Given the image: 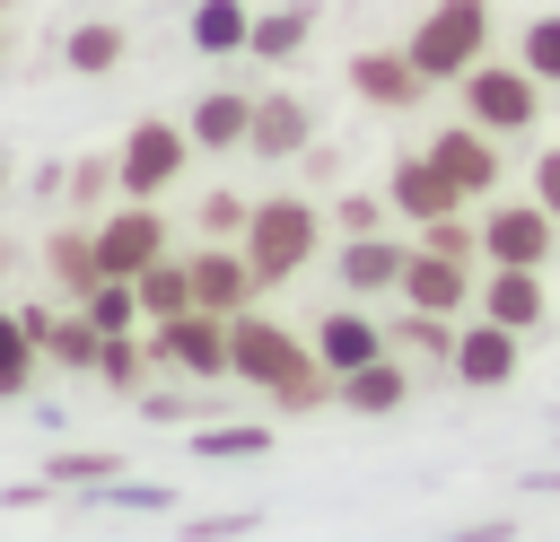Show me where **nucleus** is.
Instances as JSON below:
<instances>
[{
	"mask_svg": "<svg viewBox=\"0 0 560 542\" xmlns=\"http://www.w3.org/2000/svg\"><path fill=\"white\" fill-rule=\"evenodd\" d=\"M402 254H411V245H394L385 227H368V236H341V262H332V280H341L350 297H385V288L402 280Z\"/></svg>",
	"mask_w": 560,
	"mask_h": 542,
	"instance_id": "f3484780",
	"label": "nucleus"
},
{
	"mask_svg": "<svg viewBox=\"0 0 560 542\" xmlns=\"http://www.w3.org/2000/svg\"><path fill=\"white\" fill-rule=\"evenodd\" d=\"M490 35H499V9H490V0H429L402 52H411L420 79L438 87V79H464L472 61H490Z\"/></svg>",
	"mask_w": 560,
	"mask_h": 542,
	"instance_id": "f03ea898",
	"label": "nucleus"
},
{
	"mask_svg": "<svg viewBox=\"0 0 560 542\" xmlns=\"http://www.w3.org/2000/svg\"><path fill=\"white\" fill-rule=\"evenodd\" d=\"M201 227H210V236H245V201H236V192H210V201H201Z\"/></svg>",
	"mask_w": 560,
	"mask_h": 542,
	"instance_id": "7c9ffc66",
	"label": "nucleus"
},
{
	"mask_svg": "<svg viewBox=\"0 0 560 542\" xmlns=\"http://www.w3.org/2000/svg\"><path fill=\"white\" fill-rule=\"evenodd\" d=\"M228 376H245V385H262L280 411H306V402H324L332 393V367L315 358V341H298L289 323H271V315H228Z\"/></svg>",
	"mask_w": 560,
	"mask_h": 542,
	"instance_id": "f257e3e1",
	"label": "nucleus"
},
{
	"mask_svg": "<svg viewBox=\"0 0 560 542\" xmlns=\"http://www.w3.org/2000/svg\"><path fill=\"white\" fill-rule=\"evenodd\" d=\"M245 149H254V157H306V149H315V105H306V96H289V87L254 96Z\"/></svg>",
	"mask_w": 560,
	"mask_h": 542,
	"instance_id": "ddd939ff",
	"label": "nucleus"
},
{
	"mask_svg": "<svg viewBox=\"0 0 560 542\" xmlns=\"http://www.w3.org/2000/svg\"><path fill=\"white\" fill-rule=\"evenodd\" d=\"M184 157H192V131H184V122H131V140H122V157H114V184H122L131 201H158V192L184 175Z\"/></svg>",
	"mask_w": 560,
	"mask_h": 542,
	"instance_id": "39448f33",
	"label": "nucleus"
},
{
	"mask_svg": "<svg viewBox=\"0 0 560 542\" xmlns=\"http://www.w3.org/2000/svg\"><path fill=\"white\" fill-rule=\"evenodd\" d=\"M79 306H88V323H96V332H131V323H140V288H131V280H114V271H105Z\"/></svg>",
	"mask_w": 560,
	"mask_h": 542,
	"instance_id": "b1692460",
	"label": "nucleus"
},
{
	"mask_svg": "<svg viewBox=\"0 0 560 542\" xmlns=\"http://www.w3.org/2000/svg\"><path fill=\"white\" fill-rule=\"evenodd\" d=\"M385 350H394V332H385V323H368L359 306L315 315V358H324L332 376H350V367H368V358H385Z\"/></svg>",
	"mask_w": 560,
	"mask_h": 542,
	"instance_id": "dca6fc26",
	"label": "nucleus"
},
{
	"mask_svg": "<svg viewBox=\"0 0 560 542\" xmlns=\"http://www.w3.org/2000/svg\"><path fill=\"white\" fill-rule=\"evenodd\" d=\"M332 393H341L350 411H368V420H376V411H402V402H411V367H402V358L385 350V358H368V367L332 376Z\"/></svg>",
	"mask_w": 560,
	"mask_h": 542,
	"instance_id": "6ab92c4d",
	"label": "nucleus"
},
{
	"mask_svg": "<svg viewBox=\"0 0 560 542\" xmlns=\"http://www.w3.org/2000/svg\"><path fill=\"white\" fill-rule=\"evenodd\" d=\"M516 61L542 79V87H560V9H542V17H525V35H516Z\"/></svg>",
	"mask_w": 560,
	"mask_h": 542,
	"instance_id": "393cba45",
	"label": "nucleus"
},
{
	"mask_svg": "<svg viewBox=\"0 0 560 542\" xmlns=\"http://www.w3.org/2000/svg\"><path fill=\"white\" fill-rule=\"evenodd\" d=\"M385 219H394V201H376V192H341V201H332V227H341V236H368V227H385Z\"/></svg>",
	"mask_w": 560,
	"mask_h": 542,
	"instance_id": "c756f323",
	"label": "nucleus"
},
{
	"mask_svg": "<svg viewBox=\"0 0 560 542\" xmlns=\"http://www.w3.org/2000/svg\"><path fill=\"white\" fill-rule=\"evenodd\" d=\"M534 201L560 219V149H542V157H534Z\"/></svg>",
	"mask_w": 560,
	"mask_h": 542,
	"instance_id": "473e14b6",
	"label": "nucleus"
},
{
	"mask_svg": "<svg viewBox=\"0 0 560 542\" xmlns=\"http://www.w3.org/2000/svg\"><path fill=\"white\" fill-rule=\"evenodd\" d=\"M245 122H254V96L245 87H210L184 131H192V149H245Z\"/></svg>",
	"mask_w": 560,
	"mask_h": 542,
	"instance_id": "aec40b11",
	"label": "nucleus"
},
{
	"mask_svg": "<svg viewBox=\"0 0 560 542\" xmlns=\"http://www.w3.org/2000/svg\"><path fill=\"white\" fill-rule=\"evenodd\" d=\"M385 201H394V219H411V227H429V219H455V210H472L464 192H455V175L429 157V149H402L394 157V175H385Z\"/></svg>",
	"mask_w": 560,
	"mask_h": 542,
	"instance_id": "1a4fd4ad",
	"label": "nucleus"
},
{
	"mask_svg": "<svg viewBox=\"0 0 560 542\" xmlns=\"http://www.w3.org/2000/svg\"><path fill=\"white\" fill-rule=\"evenodd\" d=\"M350 87H359L368 105H385V114H411V105L429 96V79H420L411 52H359V61H350Z\"/></svg>",
	"mask_w": 560,
	"mask_h": 542,
	"instance_id": "a211bd4d",
	"label": "nucleus"
},
{
	"mask_svg": "<svg viewBox=\"0 0 560 542\" xmlns=\"http://www.w3.org/2000/svg\"><path fill=\"white\" fill-rule=\"evenodd\" d=\"M245 35H254V9L245 0H201L192 9V44L201 52H245Z\"/></svg>",
	"mask_w": 560,
	"mask_h": 542,
	"instance_id": "4be33fe9",
	"label": "nucleus"
},
{
	"mask_svg": "<svg viewBox=\"0 0 560 542\" xmlns=\"http://www.w3.org/2000/svg\"><path fill=\"white\" fill-rule=\"evenodd\" d=\"M35 376V332H26V315H0V393H18Z\"/></svg>",
	"mask_w": 560,
	"mask_h": 542,
	"instance_id": "bb28decb",
	"label": "nucleus"
},
{
	"mask_svg": "<svg viewBox=\"0 0 560 542\" xmlns=\"http://www.w3.org/2000/svg\"><path fill=\"white\" fill-rule=\"evenodd\" d=\"M158 254H166V219H158V201H122L114 219H96V262H105L114 280L149 271Z\"/></svg>",
	"mask_w": 560,
	"mask_h": 542,
	"instance_id": "9b49d317",
	"label": "nucleus"
},
{
	"mask_svg": "<svg viewBox=\"0 0 560 542\" xmlns=\"http://www.w3.org/2000/svg\"><path fill=\"white\" fill-rule=\"evenodd\" d=\"M184 271H192V306H210V315H245V306H254V288H262V280H254V262H245V254H228V245H201Z\"/></svg>",
	"mask_w": 560,
	"mask_h": 542,
	"instance_id": "2eb2a0df",
	"label": "nucleus"
},
{
	"mask_svg": "<svg viewBox=\"0 0 560 542\" xmlns=\"http://www.w3.org/2000/svg\"><path fill=\"white\" fill-rule=\"evenodd\" d=\"M114 61H122V26H105V17H96V26H79V35H70V70H88V79H96V70H114Z\"/></svg>",
	"mask_w": 560,
	"mask_h": 542,
	"instance_id": "cd10ccee",
	"label": "nucleus"
},
{
	"mask_svg": "<svg viewBox=\"0 0 560 542\" xmlns=\"http://www.w3.org/2000/svg\"><path fill=\"white\" fill-rule=\"evenodd\" d=\"M446 367H455V385H508L525 367V332L472 306V323H455V358Z\"/></svg>",
	"mask_w": 560,
	"mask_h": 542,
	"instance_id": "9d476101",
	"label": "nucleus"
},
{
	"mask_svg": "<svg viewBox=\"0 0 560 542\" xmlns=\"http://www.w3.org/2000/svg\"><path fill=\"white\" fill-rule=\"evenodd\" d=\"M429 157L455 175V192H464V201H490V192H499V166H508V157H499V140H490L481 122H446V131L429 140Z\"/></svg>",
	"mask_w": 560,
	"mask_h": 542,
	"instance_id": "f8f14e48",
	"label": "nucleus"
},
{
	"mask_svg": "<svg viewBox=\"0 0 560 542\" xmlns=\"http://www.w3.org/2000/svg\"><path fill=\"white\" fill-rule=\"evenodd\" d=\"M455 96H464V122H481L490 140H525V131H542V79L525 70V61H472L464 79H455Z\"/></svg>",
	"mask_w": 560,
	"mask_h": 542,
	"instance_id": "7ed1b4c3",
	"label": "nucleus"
},
{
	"mask_svg": "<svg viewBox=\"0 0 560 542\" xmlns=\"http://www.w3.org/2000/svg\"><path fill=\"white\" fill-rule=\"evenodd\" d=\"M472 306H481V315H499V323H516V332H534V323L551 315V288H542V271H534V262H490V280L472 288Z\"/></svg>",
	"mask_w": 560,
	"mask_h": 542,
	"instance_id": "4468645a",
	"label": "nucleus"
},
{
	"mask_svg": "<svg viewBox=\"0 0 560 542\" xmlns=\"http://www.w3.org/2000/svg\"><path fill=\"white\" fill-rule=\"evenodd\" d=\"M472 254H446V245H411L402 254V280H394V297L402 306H429V315H464L472 306Z\"/></svg>",
	"mask_w": 560,
	"mask_h": 542,
	"instance_id": "0eeeda50",
	"label": "nucleus"
},
{
	"mask_svg": "<svg viewBox=\"0 0 560 542\" xmlns=\"http://www.w3.org/2000/svg\"><path fill=\"white\" fill-rule=\"evenodd\" d=\"M149 358L158 367H184V376H228V315L184 306V315L149 323Z\"/></svg>",
	"mask_w": 560,
	"mask_h": 542,
	"instance_id": "6e6552de",
	"label": "nucleus"
},
{
	"mask_svg": "<svg viewBox=\"0 0 560 542\" xmlns=\"http://www.w3.org/2000/svg\"><path fill=\"white\" fill-rule=\"evenodd\" d=\"M306 35H315V9H262V17H254V35H245V52H262V61H289Z\"/></svg>",
	"mask_w": 560,
	"mask_h": 542,
	"instance_id": "5701e85b",
	"label": "nucleus"
},
{
	"mask_svg": "<svg viewBox=\"0 0 560 542\" xmlns=\"http://www.w3.org/2000/svg\"><path fill=\"white\" fill-rule=\"evenodd\" d=\"M472 236H481V262H551L560 254V219L542 210V201H490V219H472Z\"/></svg>",
	"mask_w": 560,
	"mask_h": 542,
	"instance_id": "423d86ee",
	"label": "nucleus"
},
{
	"mask_svg": "<svg viewBox=\"0 0 560 542\" xmlns=\"http://www.w3.org/2000/svg\"><path fill=\"white\" fill-rule=\"evenodd\" d=\"M315 245H324V210H315V201L280 192V201H254V210H245V262H254L262 288L298 280V271L315 262Z\"/></svg>",
	"mask_w": 560,
	"mask_h": 542,
	"instance_id": "20e7f679",
	"label": "nucleus"
},
{
	"mask_svg": "<svg viewBox=\"0 0 560 542\" xmlns=\"http://www.w3.org/2000/svg\"><path fill=\"white\" fill-rule=\"evenodd\" d=\"M394 350H420V358H455V315H429V306H411V315H402V332H394Z\"/></svg>",
	"mask_w": 560,
	"mask_h": 542,
	"instance_id": "a878e982",
	"label": "nucleus"
},
{
	"mask_svg": "<svg viewBox=\"0 0 560 542\" xmlns=\"http://www.w3.org/2000/svg\"><path fill=\"white\" fill-rule=\"evenodd\" d=\"M140 367H149V341H131V332H105L96 341V376L105 385H140Z\"/></svg>",
	"mask_w": 560,
	"mask_h": 542,
	"instance_id": "c85d7f7f",
	"label": "nucleus"
},
{
	"mask_svg": "<svg viewBox=\"0 0 560 542\" xmlns=\"http://www.w3.org/2000/svg\"><path fill=\"white\" fill-rule=\"evenodd\" d=\"M271 446V428H210L201 437V455H262Z\"/></svg>",
	"mask_w": 560,
	"mask_h": 542,
	"instance_id": "2f4dec72",
	"label": "nucleus"
},
{
	"mask_svg": "<svg viewBox=\"0 0 560 542\" xmlns=\"http://www.w3.org/2000/svg\"><path fill=\"white\" fill-rule=\"evenodd\" d=\"M131 288H140V315H149V323H166V315H184V306H192V271H184V262H166V254H158L149 271H131Z\"/></svg>",
	"mask_w": 560,
	"mask_h": 542,
	"instance_id": "412c9836",
	"label": "nucleus"
}]
</instances>
